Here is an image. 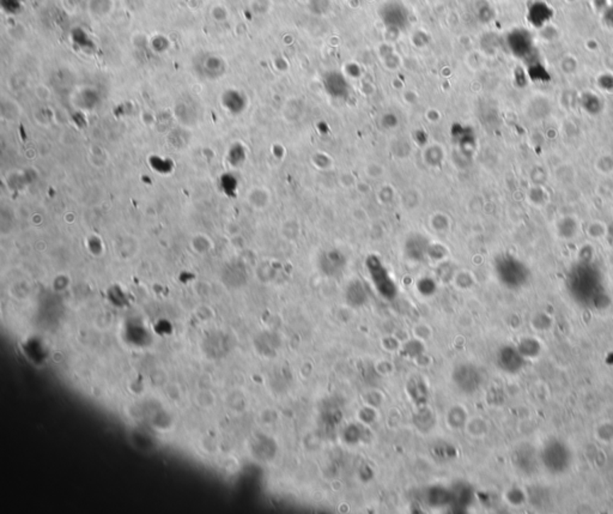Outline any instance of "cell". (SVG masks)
I'll use <instances>...</instances> for the list:
<instances>
[{"mask_svg":"<svg viewBox=\"0 0 613 514\" xmlns=\"http://www.w3.org/2000/svg\"><path fill=\"white\" fill-rule=\"evenodd\" d=\"M453 379H454L456 385L465 392H473V391L477 390V387L479 386V380H480L477 369L472 366H468V364H463V366H459L456 368L454 371V375H453Z\"/></svg>","mask_w":613,"mask_h":514,"instance_id":"obj_1","label":"cell"}]
</instances>
